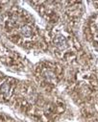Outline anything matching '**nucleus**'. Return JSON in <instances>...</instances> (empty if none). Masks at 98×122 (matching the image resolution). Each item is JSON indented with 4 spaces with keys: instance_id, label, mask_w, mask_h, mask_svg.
I'll return each mask as SVG.
<instances>
[{
    "instance_id": "3",
    "label": "nucleus",
    "mask_w": 98,
    "mask_h": 122,
    "mask_svg": "<svg viewBox=\"0 0 98 122\" xmlns=\"http://www.w3.org/2000/svg\"><path fill=\"white\" fill-rule=\"evenodd\" d=\"M10 89H11L10 84L7 83V82H5V83H3V84L1 85V86H0V92L3 93L4 95L7 96V95H9V93H10Z\"/></svg>"
},
{
    "instance_id": "1",
    "label": "nucleus",
    "mask_w": 98,
    "mask_h": 122,
    "mask_svg": "<svg viewBox=\"0 0 98 122\" xmlns=\"http://www.w3.org/2000/svg\"><path fill=\"white\" fill-rule=\"evenodd\" d=\"M53 43L59 50H65L68 46L67 39L62 35H57L53 40Z\"/></svg>"
},
{
    "instance_id": "2",
    "label": "nucleus",
    "mask_w": 98,
    "mask_h": 122,
    "mask_svg": "<svg viewBox=\"0 0 98 122\" xmlns=\"http://www.w3.org/2000/svg\"><path fill=\"white\" fill-rule=\"evenodd\" d=\"M32 33H33L32 28L29 25H23V26H21V28H20V34L23 37L29 38V37L32 36Z\"/></svg>"
},
{
    "instance_id": "4",
    "label": "nucleus",
    "mask_w": 98,
    "mask_h": 122,
    "mask_svg": "<svg viewBox=\"0 0 98 122\" xmlns=\"http://www.w3.org/2000/svg\"><path fill=\"white\" fill-rule=\"evenodd\" d=\"M43 76H44V78H45L48 82H54V81L56 80L55 73H54L53 71H51V70H47V71H45L44 74H43Z\"/></svg>"
}]
</instances>
